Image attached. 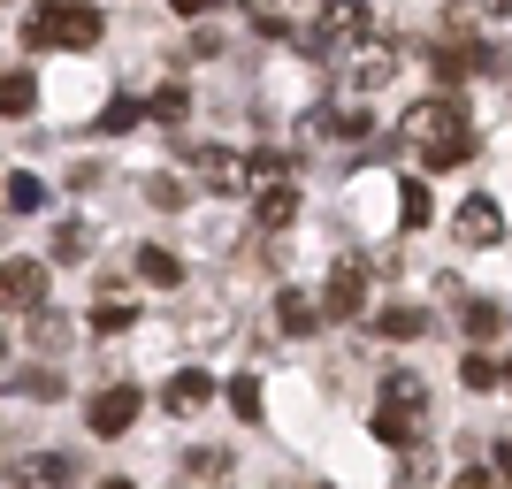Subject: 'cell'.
<instances>
[{
	"label": "cell",
	"mask_w": 512,
	"mask_h": 489,
	"mask_svg": "<svg viewBox=\"0 0 512 489\" xmlns=\"http://www.w3.org/2000/svg\"><path fill=\"white\" fill-rule=\"evenodd\" d=\"M253 222H260V230H291V222H299V184H268V192H253Z\"/></svg>",
	"instance_id": "cell-9"
},
{
	"label": "cell",
	"mask_w": 512,
	"mask_h": 489,
	"mask_svg": "<svg viewBox=\"0 0 512 489\" xmlns=\"http://www.w3.org/2000/svg\"><path fill=\"white\" fill-rule=\"evenodd\" d=\"M383 405H413V413H428L421 375H413V367H390V375H383Z\"/></svg>",
	"instance_id": "cell-19"
},
{
	"label": "cell",
	"mask_w": 512,
	"mask_h": 489,
	"mask_svg": "<svg viewBox=\"0 0 512 489\" xmlns=\"http://www.w3.org/2000/svg\"><path fill=\"white\" fill-rule=\"evenodd\" d=\"M398 77V46L390 39H367L360 54H344V85L352 92H375V85H390Z\"/></svg>",
	"instance_id": "cell-6"
},
{
	"label": "cell",
	"mask_w": 512,
	"mask_h": 489,
	"mask_svg": "<svg viewBox=\"0 0 512 489\" xmlns=\"http://www.w3.org/2000/svg\"><path fill=\"white\" fill-rule=\"evenodd\" d=\"M451 230H459V245H505V207H497V199H482V192H474L467 207L451 214Z\"/></svg>",
	"instance_id": "cell-7"
},
{
	"label": "cell",
	"mask_w": 512,
	"mask_h": 489,
	"mask_svg": "<svg viewBox=\"0 0 512 489\" xmlns=\"http://www.w3.org/2000/svg\"><path fill=\"white\" fill-rule=\"evenodd\" d=\"M0 360H8V352H0Z\"/></svg>",
	"instance_id": "cell-38"
},
{
	"label": "cell",
	"mask_w": 512,
	"mask_h": 489,
	"mask_svg": "<svg viewBox=\"0 0 512 489\" xmlns=\"http://www.w3.org/2000/svg\"><path fill=\"white\" fill-rule=\"evenodd\" d=\"M375 436H383L390 451H413L421 444V413H413V405H383V413H375Z\"/></svg>",
	"instance_id": "cell-10"
},
{
	"label": "cell",
	"mask_w": 512,
	"mask_h": 489,
	"mask_svg": "<svg viewBox=\"0 0 512 489\" xmlns=\"http://www.w3.org/2000/svg\"><path fill=\"white\" fill-rule=\"evenodd\" d=\"M138 283H153V291H176V283H184V260H176L169 245H138Z\"/></svg>",
	"instance_id": "cell-11"
},
{
	"label": "cell",
	"mask_w": 512,
	"mask_h": 489,
	"mask_svg": "<svg viewBox=\"0 0 512 489\" xmlns=\"http://www.w3.org/2000/svg\"><path fill=\"white\" fill-rule=\"evenodd\" d=\"M138 123H146V107H138V100H107L92 130H100V138H123V130H138Z\"/></svg>",
	"instance_id": "cell-23"
},
{
	"label": "cell",
	"mask_w": 512,
	"mask_h": 489,
	"mask_svg": "<svg viewBox=\"0 0 512 489\" xmlns=\"http://www.w3.org/2000/svg\"><path fill=\"white\" fill-rule=\"evenodd\" d=\"M451 489H505V474H497V467H467Z\"/></svg>",
	"instance_id": "cell-31"
},
{
	"label": "cell",
	"mask_w": 512,
	"mask_h": 489,
	"mask_svg": "<svg viewBox=\"0 0 512 489\" xmlns=\"http://www.w3.org/2000/svg\"><path fill=\"white\" fill-rule=\"evenodd\" d=\"M100 489H138V482H100Z\"/></svg>",
	"instance_id": "cell-36"
},
{
	"label": "cell",
	"mask_w": 512,
	"mask_h": 489,
	"mask_svg": "<svg viewBox=\"0 0 512 489\" xmlns=\"http://www.w3.org/2000/svg\"><path fill=\"white\" fill-rule=\"evenodd\" d=\"M482 8H490V16H512V0H482Z\"/></svg>",
	"instance_id": "cell-34"
},
{
	"label": "cell",
	"mask_w": 512,
	"mask_h": 489,
	"mask_svg": "<svg viewBox=\"0 0 512 489\" xmlns=\"http://www.w3.org/2000/svg\"><path fill=\"white\" fill-rule=\"evenodd\" d=\"M490 467H497V474H505V482H512V436H505V444H497V459H490Z\"/></svg>",
	"instance_id": "cell-32"
},
{
	"label": "cell",
	"mask_w": 512,
	"mask_h": 489,
	"mask_svg": "<svg viewBox=\"0 0 512 489\" xmlns=\"http://www.w3.org/2000/svg\"><path fill=\"white\" fill-rule=\"evenodd\" d=\"M428 329V306H383L375 314V337H390V344H413Z\"/></svg>",
	"instance_id": "cell-16"
},
{
	"label": "cell",
	"mask_w": 512,
	"mask_h": 489,
	"mask_svg": "<svg viewBox=\"0 0 512 489\" xmlns=\"http://www.w3.org/2000/svg\"><path fill=\"white\" fill-rule=\"evenodd\" d=\"M428 214H436V207H428V184H398V222H406V230H421Z\"/></svg>",
	"instance_id": "cell-27"
},
{
	"label": "cell",
	"mask_w": 512,
	"mask_h": 489,
	"mask_svg": "<svg viewBox=\"0 0 512 489\" xmlns=\"http://www.w3.org/2000/svg\"><path fill=\"white\" fill-rule=\"evenodd\" d=\"M31 107H39V77H31V69H0V115L16 123Z\"/></svg>",
	"instance_id": "cell-12"
},
{
	"label": "cell",
	"mask_w": 512,
	"mask_h": 489,
	"mask_svg": "<svg viewBox=\"0 0 512 489\" xmlns=\"http://www.w3.org/2000/svg\"><path fill=\"white\" fill-rule=\"evenodd\" d=\"M31 344H39V352H62V344H69V321L62 314H31Z\"/></svg>",
	"instance_id": "cell-28"
},
{
	"label": "cell",
	"mask_w": 512,
	"mask_h": 489,
	"mask_svg": "<svg viewBox=\"0 0 512 489\" xmlns=\"http://www.w3.org/2000/svg\"><path fill=\"white\" fill-rule=\"evenodd\" d=\"M54 260H62V268L92 260V222H62V230H54Z\"/></svg>",
	"instance_id": "cell-22"
},
{
	"label": "cell",
	"mask_w": 512,
	"mask_h": 489,
	"mask_svg": "<svg viewBox=\"0 0 512 489\" xmlns=\"http://www.w3.org/2000/svg\"><path fill=\"white\" fill-rule=\"evenodd\" d=\"M467 107H459V100H451V92H436V100H413L406 107V146H444V138H467Z\"/></svg>",
	"instance_id": "cell-3"
},
{
	"label": "cell",
	"mask_w": 512,
	"mask_h": 489,
	"mask_svg": "<svg viewBox=\"0 0 512 489\" xmlns=\"http://www.w3.org/2000/svg\"><path fill=\"white\" fill-rule=\"evenodd\" d=\"M46 298V260H0V306H39Z\"/></svg>",
	"instance_id": "cell-8"
},
{
	"label": "cell",
	"mask_w": 512,
	"mask_h": 489,
	"mask_svg": "<svg viewBox=\"0 0 512 489\" xmlns=\"http://www.w3.org/2000/svg\"><path fill=\"white\" fill-rule=\"evenodd\" d=\"M214 398V383L207 375H199V367H184V375H169V390H161V405H169V413H199V405Z\"/></svg>",
	"instance_id": "cell-13"
},
{
	"label": "cell",
	"mask_w": 512,
	"mask_h": 489,
	"mask_svg": "<svg viewBox=\"0 0 512 489\" xmlns=\"http://www.w3.org/2000/svg\"><path fill=\"white\" fill-rule=\"evenodd\" d=\"M169 8H176V16H207L214 0H169Z\"/></svg>",
	"instance_id": "cell-33"
},
{
	"label": "cell",
	"mask_w": 512,
	"mask_h": 489,
	"mask_svg": "<svg viewBox=\"0 0 512 489\" xmlns=\"http://www.w3.org/2000/svg\"><path fill=\"white\" fill-rule=\"evenodd\" d=\"M8 207H16V214H39L46 207V184L31 169H16V176H8Z\"/></svg>",
	"instance_id": "cell-25"
},
{
	"label": "cell",
	"mask_w": 512,
	"mask_h": 489,
	"mask_svg": "<svg viewBox=\"0 0 512 489\" xmlns=\"http://www.w3.org/2000/svg\"><path fill=\"white\" fill-rule=\"evenodd\" d=\"M497 329H505V306H490V298H474V306H467V337H474V344H490Z\"/></svg>",
	"instance_id": "cell-26"
},
{
	"label": "cell",
	"mask_w": 512,
	"mask_h": 489,
	"mask_svg": "<svg viewBox=\"0 0 512 489\" xmlns=\"http://www.w3.org/2000/svg\"><path fill=\"white\" fill-rule=\"evenodd\" d=\"M184 115H192V92H184V85H161V92L146 100V123H161V130H176Z\"/></svg>",
	"instance_id": "cell-18"
},
{
	"label": "cell",
	"mask_w": 512,
	"mask_h": 489,
	"mask_svg": "<svg viewBox=\"0 0 512 489\" xmlns=\"http://www.w3.org/2000/svg\"><path fill=\"white\" fill-rule=\"evenodd\" d=\"M260 8H276V0H260ZM283 8H314V0H283Z\"/></svg>",
	"instance_id": "cell-35"
},
{
	"label": "cell",
	"mask_w": 512,
	"mask_h": 489,
	"mask_svg": "<svg viewBox=\"0 0 512 489\" xmlns=\"http://www.w3.org/2000/svg\"><path fill=\"white\" fill-rule=\"evenodd\" d=\"M199 176H207V192H245V161L237 153H199Z\"/></svg>",
	"instance_id": "cell-17"
},
{
	"label": "cell",
	"mask_w": 512,
	"mask_h": 489,
	"mask_svg": "<svg viewBox=\"0 0 512 489\" xmlns=\"http://www.w3.org/2000/svg\"><path fill=\"white\" fill-rule=\"evenodd\" d=\"M459 383H467V390H497V383H505V367H497L490 352H467V360H459Z\"/></svg>",
	"instance_id": "cell-24"
},
{
	"label": "cell",
	"mask_w": 512,
	"mask_h": 489,
	"mask_svg": "<svg viewBox=\"0 0 512 489\" xmlns=\"http://www.w3.org/2000/svg\"><path fill=\"white\" fill-rule=\"evenodd\" d=\"M230 413H237V421H260V383H253V375H237V383H230Z\"/></svg>",
	"instance_id": "cell-29"
},
{
	"label": "cell",
	"mask_w": 512,
	"mask_h": 489,
	"mask_svg": "<svg viewBox=\"0 0 512 489\" xmlns=\"http://www.w3.org/2000/svg\"><path fill=\"white\" fill-rule=\"evenodd\" d=\"M505 383H512V360H505Z\"/></svg>",
	"instance_id": "cell-37"
},
{
	"label": "cell",
	"mask_w": 512,
	"mask_h": 489,
	"mask_svg": "<svg viewBox=\"0 0 512 489\" xmlns=\"http://www.w3.org/2000/svg\"><path fill=\"white\" fill-rule=\"evenodd\" d=\"M138 405H146L138 390H130V383H115V390H100V398L85 405V428H92V436H130Z\"/></svg>",
	"instance_id": "cell-5"
},
{
	"label": "cell",
	"mask_w": 512,
	"mask_h": 489,
	"mask_svg": "<svg viewBox=\"0 0 512 489\" xmlns=\"http://www.w3.org/2000/svg\"><path fill=\"white\" fill-rule=\"evenodd\" d=\"M8 390H16V398H62V367H23V375H8Z\"/></svg>",
	"instance_id": "cell-20"
},
{
	"label": "cell",
	"mask_w": 512,
	"mask_h": 489,
	"mask_svg": "<svg viewBox=\"0 0 512 489\" xmlns=\"http://www.w3.org/2000/svg\"><path fill=\"white\" fill-rule=\"evenodd\" d=\"M100 39H107V16L92 8V0H46L39 16L23 23V46H31V54H46V46H62V54H92Z\"/></svg>",
	"instance_id": "cell-1"
},
{
	"label": "cell",
	"mask_w": 512,
	"mask_h": 489,
	"mask_svg": "<svg viewBox=\"0 0 512 489\" xmlns=\"http://www.w3.org/2000/svg\"><path fill=\"white\" fill-rule=\"evenodd\" d=\"M130 321H138L130 291H123V283H107V291H100V306H92V329H100V337H115V329H130Z\"/></svg>",
	"instance_id": "cell-14"
},
{
	"label": "cell",
	"mask_w": 512,
	"mask_h": 489,
	"mask_svg": "<svg viewBox=\"0 0 512 489\" xmlns=\"http://www.w3.org/2000/svg\"><path fill=\"white\" fill-rule=\"evenodd\" d=\"M276 321L291 329V337H314V329H321V298H306V291H283V298H276Z\"/></svg>",
	"instance_id": "cell-15"
},
{
	"label": "cell",
	"mask_w": 512,
	"mask_h": 489,
	"mask_svg": "<svg viewBox=\"0 0 512 489\" xmlns=\"http://www.w3.org/2000/svg\"><path fill=\"white\" fill-rule=\"evenodd\" d=\"M375 16H367V0H321V23L306 31V54H360Z\"/></svg>",
	"instance_id": "cell-2"
},
{
	"label": "cell",
	"mask_w": 512,
	"mask_h": 489,
	"mask_svg": "<svg viewBox=\"0 0 512 489\" xmlns=\"http://www.w3.org/2000/svg\"><path fill=\"white\" fill-rule=\"evenodd\" d=\"M474 146H482V130H467V138H444V146H428V153H421V169H467Z\"/></svg>",
	"instance_id": "cell-21"
},
{
	"label": "cell",
	"mask_w": 512,
	"mask_h": 489,
	"mask_svg": "<svg viewBox=\"0 0 512 489\" xmlns=\"http://www.w3.org/2000/svg\"><path fill=\"white\" fill-rule=\"evenodd\" d=\"M360 306H367V260L337 253L329 260V283H321V321H352Z\"/></svg>",
	"instance_id": "cell-4"
},
{
	"label": "cell",
	"mask_w": 512,
	"mask_h": 489,
	"mask_svg": "<svg viewBox=\"0 0 512 489\" xmlns=\"http://www.w3.org/2000/svg\"><path fill=\"white\" fill-rule=\"evenodd\" d=\"M146 199L153 207H184V184H176V176H146Z\"/></svg>",
	"instance_id": "cell-30"
}]
</instances>
